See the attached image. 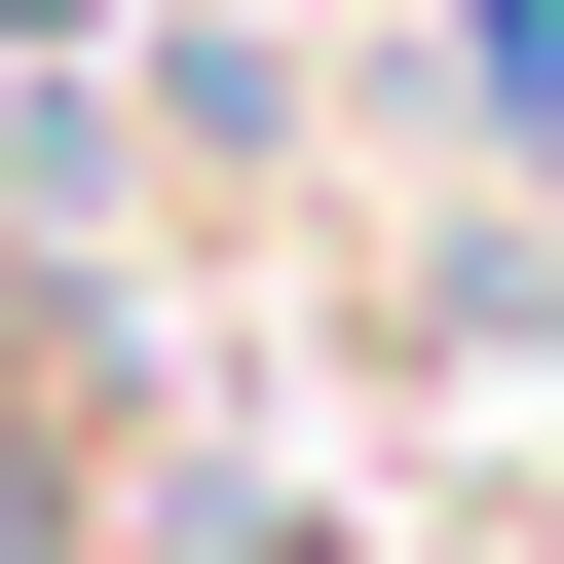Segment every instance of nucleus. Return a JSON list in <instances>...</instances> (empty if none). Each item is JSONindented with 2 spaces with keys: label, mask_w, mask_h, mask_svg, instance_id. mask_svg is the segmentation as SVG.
Returning a JSON list of instances; mask_svg holds the SVG:
<instances>
[{
  "label": "nucleus",
  "mask_w": 564,
  "mask_h": 564,
  "mask_svg": "<svg viewBox=\"0 0 564 564\" xmlns=\"http://www.w3.org/2000/svg\"><path fill=\"white\" fill-rule=\"evenodd\" d=\"M151 564H302V527H151Z\"/></svg>",
  "instance_id": "2"
},
{
  "label": "nucleus",
  "mask_w": 564,
  "mask_h": 564,
  "mask_svg": "<svg viewBox=\"0 0 564 564\" xmlns=\"http://www.w3.org/2000/svg\"><path fill=\"white\" fill-rule=\"evenodd\" d=\"M452 113H564V0H452Z\"/></svg>",
  "instance_id": "1"
}]
</instances>
